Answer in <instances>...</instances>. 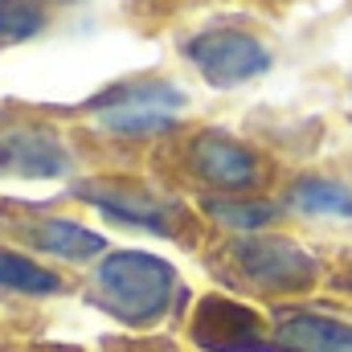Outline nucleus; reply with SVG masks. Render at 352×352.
I'll use <instances>...</instances> for the list:
<instances>
[{
    "label": "nucleus",
    "mask_w": 352,
    "mask_h": 352,
    "mask_svg": "<svg viewBox=\"0 0 352 352\" xmlns=\"http://www.w3.org/2000/svg\"><path fill=\"white\" fill-rule=\"evenodd\" d=\"M291 205L303 213H316V217H352V188L311 176L291 188Z\"/></svg>",
    "instance_id": "obj_12"
},
{
    "label": "nucleus",
    "mask_w": 352,
    "mask_h": 352,
    "mask_svg": "<svg viewBox=\"0 0 352 352\" xmlns=\"http://www.w3.org/2000/svg\"><path fill=\"white\" fill-rule=\"evenodd\" d=\"M184 111V94L168 82H148V87H131L107 102L94 107V119L119 135H152L173 127Z\"/></svg>",
    "instance_id": "obj_3"
},
{
    "label": "nucleus",
    "mask_w": 352,
    "mask_h": 352,
    "mask_svg": "<svg viewBox=\"0 0 352 352\" xmlns=\"http://www.w3.org/2000/svg\"><path fill=\"white\" fill-rule=\"evenodd\" d=\"M8 144V173L21 176H62L70 168L66 148L45 135V131H16L4 140Z\"/></svg>",
    "instance_id": "obj_9"
},
{
    "label": "nucleus",
    "mask_w": 352,
    "mask_h": 352,
    "mask_svg": "<svg viewBox=\"0 0 352 352\" xmlns=\"http://www.w3.org/2000/svg\"><path fill=\"white\" fill-rule=\"evenodd\" d=\"M0 291H8V295H58L62 278L45 266L29 263L25 254L0 250Z\"/></svg>",
    "instance_id": "obj_11"
},
{
    "label": "nucleus",
    "mask_w": 352,
    "mask_h": 352,
    "mask_svg": "<svg viewBox=\"0 0 352 352\" xmlns=\"http://www.w3.org/2000/svg\"><path fill=\"white\" fill-rule=\"evenodd\" d=\"M349 283H352V278H349Z\"/></svg>",
    "instance_id": "obj_15"
},
{
    "label": "nucleus",
    "mask_w": 352,
    "mask_h": 352,
    "mask_svg": "<svg viewBox=\"0 0 352 352\" xmlns=\"http://www.w3.org/2000/svg\"><path fill=\"white\" fill-rule=\"evenodd\" d=\"M192 164L217 188H250L258 180V160L242 144H234L226 135H213V131L192 144Z\"/></svg>",
    "instance_id": "obj_7"
},
{
    "label": "nucleus",
    "mask_w": 352,
    "mask_h": 352,
    "mask_svg": "<svg viewBox=\"0 0 352 352\" xmlns=\"http://www.w3.org/2000/svg\"><path fill=\"white\" fill-rule=\"evenodd\" d=\"M270 344L274 352H352V324L320 311H278Z\"/></svg>",
    "instance_id": "obj_6"
},
{
    "label": "nucleus",
    "mask_w": 352,
    "mask_h": 352,
    "mask_svg": "<svg viewBox=\"0 0 352 352\" xmlns=\"http://www.w3.org/2000/svg\"><path fill=\"white\" fill-rule=\"evenodd\" d=\"M209 209L217 221L234 230H263L266 221H274V205H263V201H213Z\"/></svg>",
    "instance_id": "obj_14"
},
{
    "label": "nucleus",
    "mask_w": 352,
    "mask_h": 352,
    "mask_svg": "<svg viewBox=\"0 0 352 352\" xmlns=\"http://www.w3.org/2000/svg\"><path fill=\"white\" fill-rule=\"evenodd\" d=\"M98 291L107 311H115L123 324H152L173 303L176 270L156 254L123 250L98 263Z\"/></svg>",
    "instance_id": "obj_1"
},
{
    "label": "nucleus",
    "mask_w": 352,
    "mask_h": 352,
    "mask_svg": "<svg viewBox=\"0 0 352 352\" xmlns=\"http://www.w3.org/2000/svg\"><path fill=\"white\" fill-rule=\"evenodd\" d=\"M266 332L270 328L250 307L217 295H209L192 316V340L205 352H274Z\"/></svg>",
    "instance_id": "obj_4"
},
{
    "label": "nucleus",
    "mask_w": 352,
    "mask_h": 352,
    "mask_svg": "<svg viewBox=\"0 0 352 352\" xmlns=\"http://www.w3.org/2000/svg\"><path fill=\"white\" fill-rule=\"evenodd\" d=\"M33 242H37L45 254L74 258V263L102 254V246H107L102 234H94L87 226H78V221H41V226H33Z\"/></svg>",
    "instance_id": "obj_10"
},
{
    "label": "nucleus",
    "mask_w": 352,
    "mask_h": 352,
    "mask_svg": "<svg viewBox=\"0 0 352 352\" xmlns=\"http://www.w3.org/2000/svg\"><path fill=\"white\" fill-rule=\"evenodd\" d=\"M90 205H98L102 213L119 217V221H131V226H148V230H173V205L152 197V192H140V188H123V184H87L82 188Z\"/></svg>",
    "instance_id": "obj_8"
},
{
    "label": "nucleus",
    "mask_w": 352,
    "mask_h": 352,
    "mask_svg": "<svg viewBox=\"0 0 352 352\" xmlns=\"http://www.w3.org/2000/svg\"><path fill=\"white\" fill-rule=\"evenodd\" d=\"M41 21H45L41 0H0V37L8 41L29 37L41 29Z\"/></svg>",
    "instance_id": "obj_13"
},
{
    "label": "nucleus",
    "mask_w": 352,
    "mask_h": 352,
    "mask_svg": "<svg viewBox=\"0 0 352 352\" xmlns=\"http://www.w3.org/2000/svg\"><path fill=\"white\" fill-rule=\"evenodd\" d=\"M238 266L266 291H307L320 274L316 258L287 238H250L238 246Z\"/></svg>",
    "instance_id": "obj_5"
},
{
    "label": "nucleus",
    "mask_w": 352,
    "mask_h": 352,
    "mask_svg": "<svg viewBox=\"0 0 352 352\" xmlns=\"http://www.w3.org/2000/svg\"><path fill=\"white\" fill-rule=\"evenodd\" d=\"M188 58L205 74V82H213V87L250 82L270 66V54H266L263 41L250 33H238V29H209V33L192 37Z\"/></svg>",
    "instance_id": "obj_2"
}]
</instances>
